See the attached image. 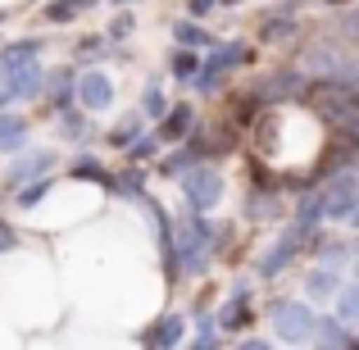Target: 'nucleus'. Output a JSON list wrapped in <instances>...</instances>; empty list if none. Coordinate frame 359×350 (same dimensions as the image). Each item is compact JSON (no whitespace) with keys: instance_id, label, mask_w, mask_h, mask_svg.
Here are the masks:
<instances>
[{"instance_id":"obj_42","label":"nucleus","mask_w":359,"mask_h":350,"mask_svg":"<svg viewBox=\"0 0 359 350\" xmlns=\"http://www.w3.org/2000/svg\"><path fill=\"white\" fill-rule=\"evenodd\" d=\"M78 51H82V55H109V41H105V36H87Z\"/></svg>"},{"instance_id":"obj_26","label":"nucleus","mask_w":359,"mask_h":350,"mask_svg":"<svg viewBox=\"0 0 359 350\" xmlns=\"http://www.w3.org/2000/svg\"><path fill=\"white\" fill-rule=\"evenodd\" d=\"M114 196H128V201L146 196V168H141V164H128L123 173H114Z\"/></svg>"},{"instance_id":"obj_15","label":"nucleus","mask_w":359,"mask_h":350,"mask_svg":"<svg viewBox=\"0 0 359 350\" xmlns=\"http://www.w3.org/2000/svg\"><path fill=\"white\" fill-rule=\"evenodd\" d=\"M46 91H50V114L73 109L78 105V69H60L55 78H46Z\"/></svg>"},{"instance_id":"obj_1","label":"nucleus","mask_w":359,"mask_h":350,"mask_svg":"<svg viewBox=\"0 0 359 350\" xmlns=\"http://www.w3.org/2000/svg\"><path fill=\"white\" fill-rule=\"evenodd\" d=\"M205 269H210V241H205V232L196 228L191 219H182L173 228V245H168L164 273L168 278H201Z\"/></svg>"},{"instance_id":"obj_10","label":"nucleus","mask_w":359,"mask_h":350,"mask_svg":"<svg viewBox=\"0 0 359 350\" xmlns=\"http://www.w3.org/2000/svg\"><path fill=\"white\" fill-rule=\"evenodd\" d=\"M241 214L250 223H278L282 219V187L278 182L273 187H250L245 201H241Z\"/></svg>"},{"instance_id":"obj_34","label":"nucleus","mask_w":359,"mask_h":350,"mask_svg":"<svg viewBox=\"0 0 359 350\" xmlns=\"http://www.w3.org/2000/svg\"><path fill=\"white\" fill-rule=\"evenodd\" d=\"M232 105H237V128H255V119L264 114V100H259V91H245V96H232Z\"/></svg>"},{"instance_id":"obj_2","label":"nucleus","mask_w":359,"mask_h":350,"mask_svg":"<svg viewBox=\"0 0 359 350\" xmlns=\"http://www.w3.org/2000/svg\"><path fill=\"white\" fill-rule=\"evenodd\" d=\"M269 318H273V332H278L282 346L314 342V309H309V300H273Z\"/></svg>"},{"instance_id":"obj_11","label":"nucleus","mask_w":359,"mask_h":350,"mask_svg":"<svg viewBox=\"0 0 359 350\" xmlns=\"http://www.w3.org/2000/svg\"><path fill=\"white\" fill-rule=\"evenodd\" d=\"M255 91H259L264 109L282 105V100H300V91H305V73H296V69H278L269 82H259Z\"/></svg>"},{"instance_id":"obj_45","label":"nucleus","mask_w":359,"mask_h":350,"mask_svg":"<svg viewBox=\"0 0 359 350\" xmlns=\"http://www.w3.org/2000/svg\"><path fill=\"white\" fill-rule=\"evenodd\" d=\"M346 223H351V228L359 232V205H355V210H351V214H346Z\"/></svg>"},{"instance_id":"obj_36","label":"nucleus","mask_w":359,"mask_h":350,"mask_svg":"<svg viewBox=\"0 0 359 350\" xmlns=\"http://www.w3.org/2000/svg\"><path fill=\"white\" fill-rule=\"evenodd\" d=\"M137 132H146V119H141V114H128L123 123H114V132H109L105 141H109L114 150H123V146H128L132 137H137Z\"/></svg>"},{"instance_id":"obj_48","label":"nucleus","mask_w":359,"mask_h":350,"mask_svg":"<svg viewBox=\"0 0 359 350\" xmlns=\"http://www.w3.org/2000/svg\"><path fill=\"white\" fill-rule=\"evenodd\" d=\"M109 5H132V0H109Z\"/></svg>"},{"instance_id":"obj_3","label":"nucleus","mask_w":359,"mask_h":350,"mask_svg":"<svg viewBox=\"0 0 359 350\" xmlns=\"http://www.w3.org/2000/svg\"><path fill=\"white\" fill-rule=\"evenodd\" d=\"M177 187H182V201H187V210H196V214H210L214 205L223 201V191H228L223 173H219V168H210L205 159H201L196 168H187V173L177 177Z\"/></svg>"},{"instance_id":"obj_40","label":"nucleus","mask_w":359,"mask_h":350,"mask_svg":"<svg viewBox=\"0 0 359 350\" xmlns=\"http://www.w3.org/2000/svg\"><path fill=\"white\" fill-rule=\"evenodd\" d=\"M9 250H18V228L0 219V255H9Z\"/></svg>"},{"instance_id":"obj_39","label":"nucleus","mask_w":359,"mask_h":350,"mask_svg":"<svg viewBox=\"0 0 359 350\" xmlns=\"http://www.w3.org/2000/svg\"><path fill=\"white\" fill-rule=\"evenodd\" d=\"M337 32H341L346 46H359V9H351V14L341 18V27H337Z\"/></svg>"},{"instance_id":"obj_16","label":"nucleus","mask_w":359,"mask_h":350,"mask_svg":"<svg viewBox=\"0 0 359 350\" xmlns=\"http://www.w3.org/2000/svg\"><path fill=\"white\" fill-rule=\"evenodd\" d=\"M201 159H205V146H201V141H187V137H182V146H177L173 155L159 159V173H164L168 182H177V177H182L187 168H196Z\"/></svg>"},{"instance_id":"obj_22","label":"nucleus","mask_w":359,"mask_h":350,"mask_svg":"<svg viewBox=\"0 0 359 350\" xmlns=\"http://www.w3.org/2000/svg\"><path fill=\"white\" fill-rule=\"evenodd\" d=\"M173 41H177V46H191V51H210V46L219 41V36L205 32V27L196 23V18H173Z\"/></svg>"},{"instance_id":"obj_23","label":"nucleus","mask_w":359,"mask_h":350,"mask_svg":"<svg viewBox=\"0 0 359 350\" xmlns=\"http://www.w3.org/2000/svg\"><path fill=\"white\" fill-rule=\"evenodd\" d=\"M23 146H27V119L0 109V150H5V155H18Z\"/></svg>"},{"instance_id":"obj_35","label":"nucleus","mask_w":359,"mask_h":350,"mask_svg":"<svg viewBox=\"0 0 359 350\" xmlns=\"http://www.w3.org/2000/svg\"><path fill=\"white\" fill-rule=\"evenodd\" d=\"M164 109H168V100H164V91H159V78H150V82H146V96H141V119L155 123Z\"/></svg>"},{"instance_id":"obj_50","label":"nucleus","mask_w":359,"mask_h":350,"mask_svg":"<svg viewBox=\"0 0 359 350\" xmlns=\"http://www.w3.org/2000/svg\"><path fill=\"white\" fill-rule=\"evenodd\" d=\"M355 51H359V46H355Z\"/></svg>"},{"instance_id":"obj_44","label":"nucleus","mask_w":359,"mask_h":350,"mask_svg":"<svg viewBox=\"0 0 359 350\" xmlns=\"http://www.w3.org/2000/svg\"><path fill=\"white\" fill-rule=\"evenodd\" d=\"M232 296H250V278H237V282H232Z\"/></svg>"},{"instance_id":"obj_43","label":"nucleus","mask_w":359,"mask_h":350,"mask_svg":"<svg viewBox=\"0 0 359 350\" xmlns=\"http://www.w3.org/2000/svg\"><path fill=\"white\" fill-rule=\"evenodd\" d=\"M241 350H269V342H259V337H241Z\"/></svg>"},{"instance_id":"obj_20","label":"nucleus","mask_w":359,"mask_h":350,"mask_svg":"<svg viewBox=\"0 0 359 350\" xmlns=\"http://www.w3.org/2000/svg\"><path fill=\"white\" fill-rule=\"evenodd\" d=\"M69 177H73V182H96V187H105V191L114 196V173H109L100 159H91V155H78V159H73V164H69Z\"/></svg>"},{"instance_id":"obj_14","label":"nucleus","mask_w":359,"mask_h":350,"mask_svg":"<svg viewBox=\"0 0 359 350\" xmlns=\"http://www.w3.org/2000/svg\"><path fill=\"white\" fill-rule=\"evenodd\" d=\"M155 123H159V132H155L159 141H182L187 132H191V123H196V105L177 100V105H168V109H164V114H159Z\"/></svg>"},{"instance_id":"obj_37","label":"nucleus","mask_w":359,"mask_h":350,"mask_svg":"<svg viewBox=\"0 0 359 350\" xmlns=\"http://www.w3.org/2000/svg\"><path fill=\"white\" fill-rule=\"evenodd\" d=\"M223 78H228L223 69H210V64H201V69L191 73V87L201 91V96H214V91H223Z\"/></svg>"},{"instance_id":"obj_46","label":"nucleus","mask_w":359,"mask_h":350,"mask_svg":"<svg viewBox=\"0 0 359 350\" xmlns=\"http://www.w3.org/2000/svg\"><path fill=\"white\" fill-rule=\"evenodd\" d=\"M351 264H355V278H359V245H351Z\"/></svg>"},{"instance_id":"obj_6","label":"nucleus","mask_w":359,"mask_h":350,"mask_svg":"<svg viewBox=\"0 0 359 350\" xmlns=\"http://www.w3.org/2000/svg\"><path fill=\"white\" fill-rule=\"evenodd\" d=\"M296 255H305V228H300V223H291V228L269 245V255L259 260V278H278L282 269H291V264H296Z\"/></svg>"},{"instance_id":"obj_30","label":"nucleus","mask_w":359,"mask_h":350,"mask_svg":"<svg viewBox=\"0 0 359 350\" xmlns=\"http://www.w3.org/2000/svg\"><path fill=\"white\" fill-rule=\"evenodd\" d=\"M55 119H60V132H64L69 141H87V137H91V128H87V109H82V105L64 109V114H55Z\"/></svg>"},{"instance_id":"obj_27","label":"nucleus","mask_w":359,"mask_h":350,"mask_svg":"<svg viewBox=\"0 0 359 350\" xmlns=\"http://www.w3.org/2000/svg\"><path fill=\"white\" fill-rule=\"evenodd\" d=\"M50 187H55V177H50V173H41V177H32V182H23V187L14 191L18 210H32V205H41L46 196H50Z\"/></svg>"},{"instance_id":"obj_21","label":"nucleus","mask_w":359,"mask_h":350,"mask_svg":"<svg viewBox=\"0 0 359 350\" xmlns=\"http://www.w3.org/2000/svg\"><path fill=\"white\" fill-rule=\"evenodd\" d=\"M337 287H341V273L337 269H309V278H305V300H318V305H327V300L337 296Z\"/></svg>"},{"instance_id":"obj_12","label":"nucleus","mask_w":359,"mask_h":350,"mask_svg":"<svg viewBox=\"0 0 359 350\" xmlns=\"http://www.w3.org/2000/svg\"><path fill=\"white\" fill-rule=\"evenodd\" d=\"M137 342H141V346H159V350L182 346V342H187V318H182V314H164V318H155L150 328H141V332H137Z\"/></svg>"},{"instance_id":"obj_4","label":"nucleus","mask_w":359,"mask_h":350,"mask_svg":"<svg viewBox=\"0 0 359 350\" xmlns=\"http://www.w3.org/2000/svg\"><path fill=\"white\" fill-rule=\"evenodd\" d=\"M318 187H323V196H327V219L346 223V214L359 205V168H341V173H332Z\"/></svg>"},{"instance_id":"obj_33","label":"nucleus","mask_w":359,"mask_h":350,"mask_svg":"<svg viewBox=\"0 0 359 350\" xmlns=\"http://www.w3.org/2000/svg\"><path fill=\"white\" fill-rule=\"evenodd\" d=\"M91 5H96V0H50V5H46V18H50V23H73V18L87 14Z\"/></svg>"},{"instance_id":"obj_18","label":"nucleus","mask_w":359,"mask_h":350,"mask_svg":"<svg viewBox=\"0 0 359 350\" xmlns=\"http://www.w3.org/2000/svg\"><path fill=\"white\" fill-rule=\"evenodd\" d=\"M327 219V196H323V187H305V191H300V201H296V223L300 228H318V223Z\"/></svg>"},{"instance_id":"obj_29","label":"nucleus","mask_w":359,"mask_h":350,"mask_svg":"<svg viewBox=\"0 0 359 350\" xmlns=\"http://www.w3.org/2000/svg\"><path fill=\"white\" fill-rule=\"evenodd\" d=\"M159 146H164V141H159L155 132H137V137H132L123 150H128V164H146V159L159 155Z\"/></svg>"},{"instance_id":"obj_13","label":"nucleus","mask_w":359,"mask_h":350,"mask_svg":"<svg viewBox=\"0 0 359 350\" xmlns=\"http://www.w3.org/2000/svg\"><path fill=\"white\" fill-rule=\"evenodd\" d=\"M314 342L332 346V350H359V332L346 328L337 314H314Z\"/></svg>"},{"instance_id":"obj_19","label":"nucleus","mask_w":359,"mask_h":350,"mask_svg":"<svg viewBox=\"0 0 359 350\" xmlns=\"http://www.w3.org/2000/svg\"><path fill=\"white\" fill-rule=\"evenodd\" d=\"M214 323H219L223 332H245V328L255 323L250 296H228V300H223V309H219V314H214Z\"/></svg>"},{"instance_id":"obj_8","label":"nucleus","mask_w":359,"mask_h":350,"mask_svg":"<svg viewBox=\"0 0 359 350\" xmlns=\"http://www.w3.org/2000/svg\"><path fill=\"white\" fill-rule=\"evenodd\" d=\"M55 168V150H18V159L5 168V191H18L23 182H32V177H41V173H50Z\"/></svg>"},{"instance_id":"obj_31","label":"nucleus","mask_w":359,"mask_h":350,"mask_svg":"<svg viewBox=\"0 0 359 350\" xmlns=\"http://www.w3.org/2000/svg\"><path fill=\"white\" fill-rule=\"evenodd\" d=\"M291 32H296V14H287V9L269 14V18H264V27H259V36H264V41H287Z\"/></svg>"},{"instance_id":"obj_32","label":"nucleus","mask_w":359,"mask_h":350,"mask_svg":"<svg viewBox=\"0 0 359 350\" xmlns=\"http://www.w3.org/2000/svg\"><path fill=\"white\" fill-rule=\"evenodd\" d=\"M346 55H341V46L337 41H318V46H309V69L314 73H327V69H337Z\"/></svg>"},{"instance_id":"obj_25","label":"nucleus","mask_w":359,"mask_h":350,"mask_svg":"<svg viewBox=\"0 0 359 350\" xmlns=\"http://www.w3.org/2000/svg\"><path fill=\"white\" fill-rule=\"evenodd\" d=\"M41 36H23V41H5L0 46V69H9V64H23V60H36L41 55Z\"/></svg>"},{"instance_id":"obj_28","label":"nucleus","mask_w":359,"mask_h":350,"mask_svg":"<svg viewBox=\"0 0 359 350\" xmlns=\"http://www.w3.org/2000/svg\"><path fill=\"white\" fill-rule=\"evenodd\" d=\"M196 69H201V55H196L191 46H177V51L168 55V73H173V82H191Z\"/></svg>"},{"instance_id":"obj_17","label":"nucleus","mask_w":359,"mask_h":350,"mask_svg":"<svg viewBox=\"0 0 359 350\" xmlns=\"http://www.w3.org/2000/svg\"><path fill=\"white\" fill-rule=\"evenodd\" d=\"M250 60H255V51H250L245 41H214L210 55H205L201 64H210V69H223V73H228V69H241V64H250Z\"/></svg>"},{"instance_id":"obj_24","label":"nucleus","mask_w":359,"mask_h":350,"mask_svg":"<svg viewBox=\"0 0 359 350\" xmlns=\"http://www.w3.org/2000/svg\"><path fill=\"white\" fill-rule=\"evenodd\" d=\"M332 300H337V318H341L346 328H359V278L355 282H341Z\"/></svg>"},{"instance_id":"obj_5","label":"nucleus","mask_w":359,"mask_h":350,"mask_svg":"<svg viewBox=\"0 0 359 350\" xmlns=\"http://www.w3.org/2000/svg\"><path fill=\"white\" fill-rule=\"evenodd\" d=\"M0 87L9 91V100H36L46 96V69L36 60L9 64V69H0Z\"/></svg>"},{"instance_id":"obj_49","label":"nucleus","mask_w":359,"mask_h":350,"mask_svg":"<svg viewBox=\"0 0 359 350\" xmlns=\"http://www.w3.org/2000/svg\"><path fill=\"white\" fill-rule=\"evenodd\" d=\"M0 23H5V9H0Z\"/></svg>"},{"instance_id":"obj_7","label":"nucleus","mask_w":359,"mask_h":350,"mask_svg":"<svg viewBox=\"0 0 359 350\" xmlns=\"http://www.w3.org/2000/svg\"><path fill=\"white\" fill-rule=\"evenodd\" d=\"M341 168H359V137H351V132H337L332 150L318 159V168L309 173V182H327V177L341 173Z\"/></svg>"},{"instance_id":"obj_47","label":"nucleus","mask_w":359,"mask_h":350,"mask_svg":"<svg viewBox=\"0 0 359 350\" xmlns=\"http://www.w3.org/2000/svg\"><path fill=\"white\" fill-rule=\"evenodd\" d=\"M323 5H351V0H323Z\"/></svg>"},{"instance_id":"obj_38","label":"nucleus","mask_w":359,"mask_h":350,"mask_svg":"<svg viewBox=\"0 0 359 350\" xmlns=\"http://www.w3.org/2000/svg\"><path fill=\"white\" fill-rule=\"evenodd\" d=\"M132 27H137V18H132V14H128V9H123V14L114 18V23H109V32H105V41H109V46H118V41H128V36H132Z\"/></svg>"},{"instance_id":"obj_41","label":"nucleus","mask_w":359,"mask_h":350,"mask_svg":"<svg viewBox=\"0 0 359 350\" xmlns=\"http://www.w3.org/2000/svg\"><path fill=\"white\" fill-rule=\"evenodd\" d=\"M214 9H219V0H187V14L191 18H210Z\"/></svg>"},{"instance_id":"obj_9","label":"nucleus","mask_w":359,"mask_h":350,"mask_svg":"<svg viewBox=\"0 0 359 350\" xmlns=\"http://www.w3.org/2000/svg\"><path fill=\"white\" fill-rule=\"evenodd\" d=\"M78 105L87 114H100V109L114 105V82L100 69H78Z\"/></svg>"}]
</instances>
